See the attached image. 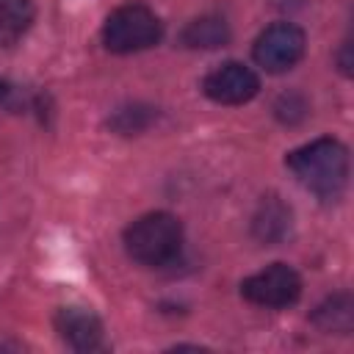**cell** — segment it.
<instances>
[{"label": "cell", "instance_id": "obj_4", "mask_svg": "<svg viewBox=\"0 0 354 354\" xmlns=\"http://www.w3.org/2000/svg\"><path fill=\"white\" fill-rule=\"evenodd\" d=\"M241 296L257 307H271V310L290 307L301 296V279L290 266L274 263L246 277L241 282Z\"/></svg>", "mask_w": 354, "mask_h": 354}, {"label": "cell", "instance_id": "obj_6", "mask_svg": "<svg viewBox=\"0 0 354 354\" xmlns=\"http://www.w3.org/2000/svg\"><path fill=\"white\" fill-rule=\"evenodd\" d=\"M202 91L207 100L218 105H243L260 91V80L249 66L238 61H227L205 75Z\"/></svg>", "mask_w": 354, "mask_h": 354}, {"label": "cell", "instance_id": "obj_8", "mask_svg": "<svg viewBox=\"0 0 354 354\" xmlns=\"http://www.w3.org/2000/svg\"><path fill=\"white\" fill-rule=\"evenodd\" d=\"M252 232L263 243H279L290 232V207L279 196H266L252 218Z\"/></svg>", "mask_w": 354, "mask_h": 354}, {"label": "cell", "instance_id": "obj_3", "mask_svg": "<svg viewBox=\"0 0 354 354\" xmlns=\"http://www.w3.org/2000/svg\"><path fill=\"white\" fill-rule=\"evenodd\" d=\"M163 36V25L155 17L152 8L141 3H127L119 6L102 25V44L111 53H138L152 44H158Z\"/></svg>", "mask_w": 354, "mask_h": 354}, {"label": "cell", "instance_id": "obj_13", "mask_svg": "<svg viewBox=\"0 0 354 354\" xmlns=\"http://www.w3.org/2000/svg\"><path fill=\"white\" fill-rule=\"evenodd\" d=\"M3 97H8V83H6V80H0V100H3Z\"/></svg>", "mask_w": 354, "mask_h": 354}, {"label": "cell", "instance_id": "obj_5", "mask_svg": "<svg viewBox=\"0 0 354 354\" xmlns=\"http://www.w3.org/2000/svg\"><path fill=\"white\" fill-rule=\"evenodd\" d=\"M252 55L266 72H288L304 55V33L290 22H274L257 36Z\"/></svg>", "mask_w": 354, "mask_h": 354}, {"label": "cell", "instance_id": "obj_12", "mask_svg": "<svg viewBox=\"0 0 354 354\" xmlns=\"http://www.w3.org/2000/svg\"><path fill=\"white\" fill-rule=\"evenodd\" d=\"M149 122H152V108H141V105H133V108H122V111H119V113L111 119L113 130H119V133H124V136L144 130Z\"/></svg>", "mask_w": 354, "mask_h": 354}, {"label": "cell", "instance_id": "obj_1", "mask_svg": "<svg viewBox=\"0 0 354 354\" xmlns=\"http://www.w3.org/2000/svg\"><path fill=\"white\" fill-rule=\"evenodd\" d=\"M285 166L321 199H337L348 180V152L337 138H315L288 152Z\"/></svg>", "mask_w": 354, "mask_h": 354}, {"label": "cell", "instance_id": "obj_10", "mask_svg": "<svg viewBox=\"0 0 354 354\" xmlns=\"http://www.w3.org/2000/svg\"><path fill=\"white\" fill-rule=\"evenodd\" d=\"M180 39H183L185 47H194V50H216V47L227 44L230 28L221 17L210 14V17H199V19L188 22Z\"/></svg>", "mask_w": 354, "mask_h": 354}, {"label": "cell", "instance_id": "obj_9", "mask_svg": "<svg viewBox=\"0 0 354 354\" xmlns=\"http://www.w3.org/2000/svg\"><path fill=\"white\" fill-rule=\"evenodd\" d=\"M313 321L324 332H337V335L351 332V324H354V301H351V296L348 293L329 296L326 301H321L315 307Z\"/></svg>", "mask_w": 354, "mask_h": 354}, {"label": "cell", "instance_id": "obj_11", "mask_svg": "<svg viewBox=\"0 0 354 354\" xmlns=\"http://www.w3.org/2000/svg\"><path fill=\"white\" fill-rule=\"evenodd\" d=\"M33 22L30 0H0V44H14Z\"/></svg>", "mask_w": 354, "mask_h": 354}, {"label": "cell", "instance_id": "obj_7", "mask_svg": "<svg viewBox=\"0 0 354 354\" xmlns=\"http://www.w3.org/2000/svg\"><path fill=\"white\" fill-rule=\"evenodd\" d=\"M55 329L66 346L75 351H97L102 348V324L91 310L64 307L55 315Z\"/></svg>", "mask_w": 354, "mask_h": 354}, {"label": "cell", "instance_id": "obj_2", "mask_svg": "<svg viewBox=\"0 0 354 354\" xmlns=\"http://www.w3.org/2000/svg\"><path fill=\"white\" fill-rule=\"evenodd\" d=\"M124 249L141 266H166L183 249V227L171 213H147L124 230Z\"/></svg>", "mask_w": 354, "mask_h": 354}]
</instances>
